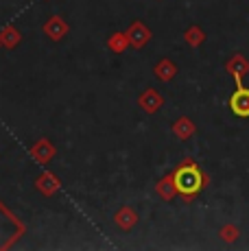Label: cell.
Wrapping results in <instances>:
<instances>
[{
	"mask_svg": "<svg viewBox=\"0 0 249 251\" xmlns=\"http://www.w3.org/2000/svg\"><path fill=\"white\" fill-rule=\"evenodd\" d=\"M201 183H203L201 173L195 166H184L181 171H177V175H175L177 190L184 192V195H195V192H199Z\"/></svg>",
	"mask_w": 249,
	"mask_h": 251,
	"instance_id": "1",
	"label": "cell"
},
{
	"mask_svg": "<svg viewBox=\"0 0 249 251\" xmlns=\"http://www.w3.org/2000/svg\"><path fill=\"white\" fill-rule=\"evenodd\" d=\"M229 107L234 109L236 116H249V90L238 88L236 94H234L232 100H229Z\"/></svg>",
	"mask_w": 249,
	"mask_h": 251,
	"instance_id": "2",
	"label": "cell"
}]
</instances>
